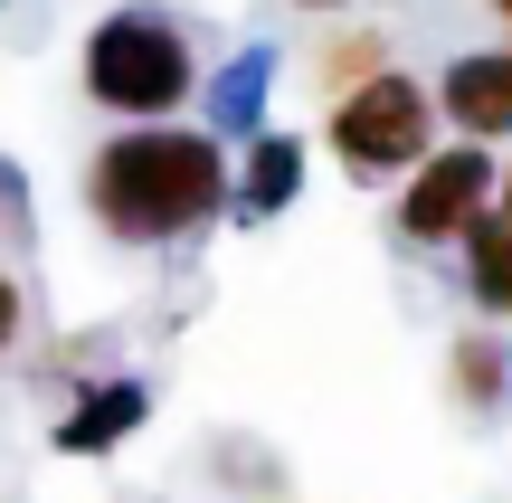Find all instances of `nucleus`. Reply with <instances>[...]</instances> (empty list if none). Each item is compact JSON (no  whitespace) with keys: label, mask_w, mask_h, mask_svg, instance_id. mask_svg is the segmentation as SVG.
Here are the masks:
<instances>
[{"label":"nucleus","mask_w":512,"mask_h":503,"mask_svg":"<svg viewBox=\"0 0 512 503\" xmlns=\"http://www.w3.org/2000/svg\"><path fill=\"white\" fill-rule=\"evenodd\" d=\"M446 114H456L465 133H512V57H456L446 67Z\"/></svg>","instance_id":"obj_5"},{"label":"nucleus","mask_w":512,"mask_h":503,"mask_svg":"<svg viewBox=\"0 0 512 503\" xmlns=\"http://www.w3.org/2000/svg\"><path fill=\"white\" fill-rule=\"evenodd\" d=\"M332 143H342L351 171H399V162H418V143H427V95L408 86V76H361V86L342 95V114H332Z\"/></svg>","instance_id":"obj_3"},{"label":"nucleus","mask_w":512,"mask_h":503,"mask_svg":"<svg viewBox=\"0 0 512 503\" xmlns=\"http://www.w3.org/2000/svg\"><path fill=\"white\" fill-rule=\"evenodd\" d=\"M494 10H503V19H512V0H494Z\"/></svg>","instance_id":"obj_12"},{"label":"nucleus","mask_w":512,"mask_h":503,"mask_svg":"<svg viewBox=\"0 0 512 503\" xmlns=\"http://www.w3.org/2000/svg\"><path fill=\"white\" fill-rule=\"evenodd\" d=\"M465 276H475V295L494 314H512V209H484L465 228Z\"/></svg>","instance_id":"obj_6"},{"label":"nucleus","mask_w":512,"mask_h":503,"mask_svg":"<svg viewBox=\"0 0 512 503\" xmlns=\"http://www.w3.org/2000/svg\"><path fill=\"white\" fill-rule=\"evenodd\" d=\"M484 190H494V162H484V143H456V152H437V162H418V181H408V200H399V228L408 238H465V228L484 219Z\"/></svg>","instance_id":"obj_4"},{"label":"nucleus","mask_w":512,"mask_h":503,"mask_svg":"<svg viewBox=\"0 0 512 503\" xmlns=\"http://www.w3.org/2000/svg\"><path fill=\"white\" fill-rule=\"evenodd\" d=\"M228 171H219V143L209 133H124V143L95 152L86 171V200L114 238L152 247V238H181L219 209Z\"/></svg>","instance_id":"obj_1"},{"label":"nucleus","mask_w":512,"mask_h":503,"mask_svg":"<svg viewBox=\"0 0 512 503\" xmlns=\"http://www.w3.org/2000/svg\"><path fill=\"white\" fill-rule=\"evenodd\" d=\"M294 171H304V162H294V143H285V133H266V143L247 152L238 209H247V219H266V209H285V200H294Z\"/></svg>","instance_id":"obj_7"},{"label":"nucleus","mask_w":512,"mask_h":503,"mask_svg":"<svg viewBox=\"0 0 512 503\" xmlns=\"http://www.w3.org/2000/svg\"><path fill=\"white\" fill-rule=\"evenodd\" d=\"M10 333H19V295L0 285V342H10Z\"/></svg>","instance_id":"obj_11"},{"label":"nucleus","mask_w":512,"mask_h":503,"mask_svg":"<svg viewBox=\"0 0 512 503\" xmlns=\"http://www.w3.org/2000/svg\"><path fill=\"white\" fill-rule=\"evenodd\" d=\"M313 10H332V0H313Z\"/></svg>","instance_id":"obj_13"},{"label":"nucleus","mask_w":512,"mask_h":503,"mask_svg":"<svg viewBox=\"0 0 512 503\" xmlns=\"http://www.w3.org/2000/svg\"><path fill=\"white\" fill-rule=\"evenodd\" d=\"M456 371H465V390H475V399H494V390H503V352H494V342H465Z\"/></svg>","instance_id":"obj_9"},{"label":"nucleus","mask_w":512,"mask_h":503,"mask_svg":"<svg viewBox=\"0 0 512 503\" xmlns=\"http://www.w3.org/2000/svg\"><path fill=\"white\" fill-rule=\"evenodd\" d=\"M86 95L114 114H171L190 95V38L152 10H124L86 38Z\"/></svg>","instance_id":"obj_2"},{"label":"nucleus","mask_w":512,"mask_h":503,"mask_svg":"<svg viewBox=\"0 0 512 503\" xmlns=\"http://www.w3.org/2000/svg\"><path fill=\"white\" fill-rule=\"evenodd\" d=\"M133 428H143V390H105V399H86V409L67 418V437H57V447L95 456V447H114V437H133Z\"/></svg>","instance_id":"obj_8"},{"label":"nucleus","mask_w":512,"mask_h":503,"mask_svg":"<svg viewBox=\"0 0 512 503\" xmlns=\"http://www.w3.org/2000/svg\"><path fill=\"white\" fill-rule=\"evenodd\" d=\"M361 67H370V48H361V38H351V48H332V57H323V76H342V86H361Z\"/></svg>","instance_id":"obj_10"}]
</instances>
